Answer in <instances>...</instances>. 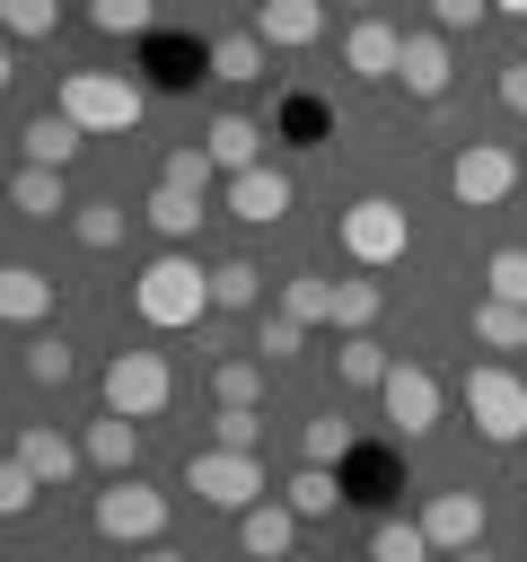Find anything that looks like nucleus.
<instances>
[{
    "label": "nucleus",
    "mask_w": 527,
    "mask_h": 562,
    "mask_svg": "<svg viewBox=\"0 0 527 562\" xmlns=\"http://www.w3.org/2000/svg\"><path fill=\"white\" fill-rule=\"evenodd\" d=\"M211 307H220V299H211V263H193V255H149L141 281H132V316L158 325V334H184V325H202Z\"/></svg>",
    "instance_id": "nucleus-1"
},
{
    "label": "nucleus",
    "mask_w": 527,
    "mask_h": 562,
    "mask_svg": "<svg viewBox=\"0 0 527 562\" xmlns=\"http://www.w3.org/2000/svg\"><path fill=\"white\" fill-rule=\"evenodd\" d=\"M53 105H61V114H70L88 140H114V132H132V123L149 114V97H141L123 70H61Z\"/></svg>",
    "instance_id": "nucleus-2"
},
{
    "label": "nucleus",
    "mask_w": 527,
    "mask_h": 562,
    "mask_svg": "<svg viewBox=\"0 0 527 562\" xmlns=\"http://www.w3.org/2000/svg\"><path fill=\"white\" fill-rule=\"evenodd\" d=\"M334 246H343L360 272H386V263H404V246H413V220H404V202H386V193H360V202H343V220H334Z\"/></svg>",
    "instance_id": "nucleus-3"
},
{
    "label": "nucleus",
    "mask_w": 527,
    "mask_h": 562,
    "mask_svg": "<svg viewBox=\"0 0 527 562\" xmlns=\"http://www.w3.org/2000/svg\"><path fill=\"white\" fill-rule=\"evenodd\" d=\"M184 492L211 501V509H228V518H246L255 501H272L264 492V457H246V448H193L184 457Z\"/></svg>",
    "instance_id": "nucleus-4"
},
{
    "label": "nucleus",
    "mask_w": 527,
    "mask_h": 562,
    "mask_svg": "<svg viewBox=\"0 0 527 562\" xmlns=\"http://www.w3.org/2000/svg\"><path fill=\"white\" fill-rule=\"evenodd\" d=\"M88 527H97L105 544H158V536H167V492L141 483V474H114V483L97 492Z\"/></svg>",
    "instance_id": "nucleus-5"
},
{
    "label": "nucleus",
    "mask_w": 527,
    "mask_h": 562,
    "mask_svg": "<svg viewBox=\"0 0 527 562\" xmlns=\"http://www.w3.org/2000/svg\"><path fill=\"white\" fill-rule=\"evenodd\" d=\"M466 422H474L492 448H518V439H527V378L501 369V360L466 369Z\"/></svg>",
    "instance_id": "nucleus-6"
},
{
    "label": "nucleus",
    "mask_w": 527,
    "mask_h": 562,
    "mask_svg": "<svg viewBox=\"0 0 527 562\" xmlns=\"http://www.w3.org/2000/svg\"><path fill=\"white\" fill-rule=\"evenodd\" d=\"M518 184H527V167H518L509 140H466V149L448 158V193H457L466 211H501Z\"/></svg>",
    "instance_id": "nucleus-7"
},
{
    "label": "nucleus",
    "mask_w": 527,
    "mask_h": 562,
    "mask_svg": "<svg viewBox=\"0 0 527 562\" xmlns=\"http://www.w3.org/2000/svg\"><path fill=\"white\" fill-rule=\"evenodd\" d=\"M167 395H176L167 351H114V360H105V413L149 422V413H167Z\"/></svg>",
    "instance_id": "nucleus-8"
},
{
    "label": "nucleus",
    "mask_w": 527,
    "mask_h": 562,
    "mask_svg": "<svg viewBox=\"0 0 527 562\" xmlns=\"http://www.w3.org/2000/svg\"><path fill=\"white\" fill-rule=\"evenodd\" d=\"M378 404H386V422H395L404 439L439 430V378H430L422 360H395V369H386V386H378Z\"/></svg>",
    "instance_id": "nucleus-9"
},
{
    "label": "nucleus",
    "mask_w": 527,
    "mask_h": 562,
    "mask_svg": "<svg viewBox=\"0 0 527 562\" xmlns=\"http://www.w3.org/2000/svg\"><path fill=\"white\" fill-rule=\"evenodd\" d=\"M343 70L351 79H395L404 70V35L369 9V18H351V35H343Z\"/></svg>",
    "instance_id": "nucleus-10"
},
{
    "label": "nucleus",
    "mask_w": 527,
    "mask_h": 562,
    "mask_svg": "<svg viewBox=\"0 0 527 562\" xmlns=\"http://www.w3.org/2000/svg\"><path fill=\"white\" fill-rule=\"evenodd\" d=\"M422 527H430L439 553L483 544V492H430V501H422Z\"/></svg>",
    "instance_id": "nucleus-11"
},
{
    "label": "nucleus",
    "mask_w": 527,
    "mask_h": 562,
    "mask_svg": "<svg viewBox=\"0 0 527 562\" xmlns=\"http://www.w3.org/2000/svg\"><path fill=\"white\" fill-rule=\"evenodd\" d=\"M290 544H299V509L290 501H255L237 518V553L246 562H290Z\"/></svg>",
    "instance_id": "nucleus-12"
},
{
    "label": "nucleus",
    "mask_w": 527,
    "mask_h": 562,
    "mask_svg": "<svg viewBox=\"0 0 527 562\" xmlns=\"http://www.w3.org/2000/svg\"><path fill=\"white\" fill-rule=\"evenodd\" d=\"M255 35L272 53H307L325 35V0H255Z\"/></svg>",
    "instance_id": "nucleus-13"
},
{
    "label": "nucleus",
    "mask_w": 527,
    "mask_h": 562,
    "mask_svg": "<svg viewBox=\"0 0 527 562\" xmlns=\"http://www.w3.org/2000/svg\"><path fill=\"white\" fill-rule=\"evenodd\" d=\"M281 211H290V176H281V167H246V176H228V220L272 228Z\"/></svg>",
    "instance_id": "nucleus-14"
},
{
    "label": "nucleus",
    "mask_w": 527,
    "mask_h": 562,
    "mask_svg": "<svg viewBox=\"0 0 527 562\" xmlns=\"http://www.w3.org/2000/svg\"><path fill=\"white\" fill-rule=\"evenodd\" d=\"M18 149H26V167H70V158L88 149V132H79V123H70L61 105H44V114H26Z\"/></svg>",
    "instance_id": "nucleus-15"
},
{
    "label": "nucleus",
    "mask_w": 527,
    "mask_h": 562,
    "mask_svg": "<svg viewBox=\"0 0 527 562\" xmlns=\"http://www.w3.org/2000/svg\"><path fill=\"white\" fill-rule=\"evenodd\" d=\"M404 97H422V105H439L448 97V79H457V61H448V44L439 35H404Z\"/></svg>",
    "instance_id": "nucleus-16"
},
{
    "label": "nucleus",
    "mask_w": 527,
    "mask_h": 562,
    "mask_svg": "<svg viewBox=\"0 0 527 562\" xmlns=\"http://www.w3.org/2000/svg\"><path fill=\"white\" fill-rule=\"evenodd\" d=\"M202 149L220 158V176H246V167H264V123L255 114H211Z\"/></svg>",
    "instance_id": "nucleus-17"
},
{
    "label": "nucleus",
    "mask_w": 527,
    "mask_h": 562,
    "mask_svg": "<svg viewBox=\"0 0 527 562\" xmlns=\"http://www.w3.org/2000/svg\"><path fill=\"white\" fill-rule=\"evenodd\" d=\"M9 457H26V465L44 474V492H53V483H70V474H79V457H88V439H61V430H44V422H26Z\"/></svg>",
    "instance_id": "nucleus-18"
},
{
    "label": "nucleus",
    "mask_w": 527,
    "mask_h": 562,
    "mask_svg": "<svg viewBox=\"0 0 527 562\" xmlns=\"http://www.w3.org/2000/svg\"><path fill=\"white\" fill-rule=\"evenodd\" d=\"M61 176H70V167H18V176H9V202H18L26 220H61V211H79Z\"/></svg>",
    "instance_id": "nucleus-19"
},
{
    "label": "nucleus",
    "mask_w": 527,
    "mask_h": 562,
    "mask_svg": "<svg viewBox=\"0 0 527 562\" xmlns=\"http://www.w3.org/2000/svg\"><path fill=\"white\" fill-rule=\"evenodd\" d=\"M0 316H9V325H44V316H53V272L9 263V272H0Z\"/></svg>",
    "instance_id": "nucleus-20"
},
{
    "label": "nucleus",
    "mask_w": 527,
    "mask_h": 562,
    "mask_svg": "<svg viewBox=\"0 0 527 562\" xmlns=\"http://www.w3.org/2000/svg\"><path fill=\"white\" fill-rule=\"evenodd\" d=\"M88 465H105V474H132V465H141V422H132V413H105V422H88Z\"/></svg>",
    "instance_id": "nucleus-21"
},
{
    "label": "nucleus",
    "mask_w": 527,
    "mask_h": 562,
    "mask_svg": "<svg viewBox=\"0 0 527 562\" xmlns=\"http://www.w3.org/2000/svg\"><path fill=\"white\" fill-rule=\"evenodd\" d=\"M474 342H483V351H527V307L483 290V299H474Z\"/></svg>",
    "instance_id": "nucleus-22"
},
{
    "label": "nucleus",
    "mask_w": 527,
    "mask_h": 562,
    "mask_svg": "<svg viewBox=\"0 0 527 562\" xmlns=\"http://www.w3.org/2000/svg\"><path fill=\"white\" fill-rule=\"evenodd\" d=\"M141 220H149L158 237H176V246H184V237H193V228H202L211 211H202V193H176V184H158V193L141 202Z\"/></svg>",
    "instance_id": "nucleus-23"
},
{
    "label": "nucleus",
    "mask_w": 527,
    "mask_h": 562,
    "mask_svg": "<svg viewBox=\"0 0 527 562\" xmlns=\"http://www.w3.org/2000/svg\"><path fill=\"white\" fill-rule=\"evenodd\" d=\"M211 299L237 307V316L264 307V263H255V255H220V263H211Z\"/></svg>",
    "instance_id": "nucleus-24"
},
{
    "label": "nucleus",
    "mask_w": 527,
    "mask_h": 562,
    "mask_svg": "<svg viewBox=\"0 0 527 562\" xmlns=\"http://www.w3.org/2000/svg\"><path fill=\"white\" fill-rule=\"evenodd\" d=\"M334 290H343V281H325V272H290L272 307H281V316H299V325H334Z\"/></svg>",
    "instance_id": "nucleus-25"
},
{
    "label": "nucleus",
    "mask_w": 527,
    "mask_h": 562,
    "mask_svg": "<svg viewBox=\"0 0 527 562\" xmlns=\"http://www.w3.org/2000/svg\"><path fill=\"white\" fill-rule=\"evenodd\" d=\"M439 544H430V527L422 518H378L369 527V562H430Z\"/></svg>",
    "instance_id": "nucleus-26"
},
{
    "label": "nucleus",
    "mask_w": 527,
    "mask_h": 562,
    "mask_svg": "<svg viewBox=\"0 0 527 562\" xmlns=\"http://www.w3.org/2000/svg\"><path fill=\"white\" fill-rule=\"evenodd\" d=\"M281 501H290L299 518H334V509H343V483H334V465H299V474L281 483Z\"/></svg>",
    "instance_id": "nucleus-27"
},
{
    "label": "nucleus",
    "mask_w": 527,
    "mask_h": 562,
    "mask_svg": "<svg viewBox=\"0 0 527 562\" xmlns=\"http://www.w3.org/2000/svg\"><path fill=\"white\" fill-rule=\"evenodd\" d=\"M264 53H272V44H264L255 26H237V35L211 44V79H264Z\"/></svg>",
    "instance_id": "nucleus-28"
},
{
    "label": "nucleus",
    "mask_w": 527,
    "mask_h": 562,
    "mask_svg": "<svg viewBox=\"0 0 527 562\" xmlns=\"http://www.w3.org/2000/svg\"><path fill=\"white\" fill-rule=\"evenodd\" d=\"M123 220H132L123 202H79V211H70V237H79L88 255H114V246H123Z\"/></svg>",
    "instance_id": "nucleus-29"
},
{
    "label": "nucleus",
    "mask_w": 527,
    "mask_h": 562,
    "mask_svg": "<svg viewBox=\"0 0 527 562\" xmlns=\"http://www.w3.org/2000/svg\"><path fill=\"white\" fill-rule=\"evenodd\" d=\"M386 369H395V360H386L369 334H343V351H334V378H343V386H369V395H378V386H386Z\"/></svg>",
    "instance_id": "nucleus-30"
},
{
    "label": "nucleus",
    "mask_w": 527,
    "mask_h": 562,
    "mask_svg": "<svg viewBox=\"0 0 527 562\" xmlns=\"http://www.w3.org/2000/svg\"><path fill=\"white\" fill-rule=\"evenodd\" d=\"M211 448H246V457H264V404H220V413H211Z\"/></svg>",
    "instance_id": "nucleus-31"
},
{
    "label": "nucleus",
    "mask_w": 527,
    "mask_h": 562,
    "mask_svg": "<svg viewBox=\"0 0 527 562\" xmlns=\"http://www.w3.org/2000/svg\"><path fill=\"white\" fill-rule=\"evenodd\" d=\"M211 176H220V158H211L202 140L167 149V167H158V184H176V193H211Z\"/></svg>",
    "instance_id": "nucleus-32"
},
{
    "label": "nucleus",
    "mask_w": 527,
    "mask_h": 562,
    "mask_svg": "<svg viewBox=\"0 0 527 562\" xmlns=\"http://www.w3.org/2000/svg\"><path fill=\"white\" fill-rule=\"evenodd\" d=\"M299 457H307V465H343V457H351V422H343V413H316V422L299 430Z\"/></svg>",
    "instance_id": "nucleus-33"
},
{
    "label": "nucleus",
    "mask_w": 527,
    "mask_h": 562,
    "mask_svg": "<svg viewBox=\"0 0 527 562\" xmlns=\"http://www.w3.org/2000/svg\"><path fill=\"white\" fill-rule=\"evenodd\" d=\"M88 26L97 35H149L158 26V0H88Z\"/></svg>",
    "instance_id": "nucleus-34"
},
{
    "label": "nucleus",
    "mask_w": 527,
    "mask_h": 562,
    "mask_svg": "<svg viewBox=\"0 0 527 562\" xmlns=\"http://www.w3.org/2000/svg\"><path fill=\"white\" fill-rule=\"evenodd\" d=\"M378 307H386V290H378V281H343V290H334V325H343V334H369V325H378Z\"/></svg>",
    "instance_id": "nucleus-35"
},
{
    "label": "nucleus",
    "mask_w": 527,
    "mask_h": 562,
    "mask_svg": "<svg viewBox=\"0 0 527 562\" xmlns=\"http://www.w3.org/2000/svg\"><path fill=\"white\" fill-rule=\"evenodd\" d=\"M211 395L220 404H264V360H220L211 369Z\"/></svg>",
    "instance_id": "nucleus-36"
},
{
    "label": "nucleus",
    "mask_w": 527,
    "mask_h": 562,
    "mask_svg": "<svg viewBox=\"0 0 527 562\" xmlns=\"http://www.w3.org/2000/svg\"><path fill=\"white\" fill-rule=\"evenodd\" d=\"M35 501H44V474H35L26 457H9V465H0V518H26Z\"/></svg>",
    "instance_id": "nucleus-37"
},
{
    "label": "nucleus",
    "mask_w": 527,
    "mask_h": 562,
    "mask_svg": "<svg viewBox=\"0 0 527 562\" xmlns=\"http://www.w3.org/2000/svg\"><path fill=\"white\" fill-rule=\"evenodd\" d=\"M483 290H492V299H518V307H527V246H501V255L483 263Z\"/></svg>",
    "instance_id": "nucleus-38"
},
{
    "label": "nucleus",
    "mask_w": 527,
    "mask_h": 562,
    "mask_svg": "<svg viewBox=\"0 0 527 562\" xmlns=\"http://www.w3.org/2000/svg\"><path fill=\"white\" fill-rule=\"evenodd\" d=\"M26 378H35V386H61V378H70V342H61V334H35V342H26Z\"/></svg>",
    "instance_id": "nucleus-39"
},
{
    "label": "nucleus",
    "mask_w": 527,
    "mask_h": 562,
    "mask_svg": "<svg viewBox=\"0 0 527 562\" xmlns=\"http://www.w3.org/2000/svg\"><path fill=\"white\" fill-rule=\"evenodd\" d=\"M0 18H9V35L26 44V35H53V26H61V0H0Z\"/></svg>",
    "instance_id": "nucleus-40"
},
{
    "label": "nucleus",
    "mask_w": 527,
    "mask_h": 562,
    "mask_svg": "<svg viewBox=\"0 0 527 562\" xmlns=\"http://www.w3.org/2000/svg\"><path fill=\"white\" fill-rule=\"evenodd\" d=\"M299 342H307V325H299V316H281V307H272V316H264V334H255V351H264V360H299Z\"/></svg>",
    "instance_id": "nucleus-41"
},
{
    "label": "nucleus",
    "mask_w": 527,
    "mask_h": 562,
    "mask_svg": "<svg viewBox=\"0 0 527 562\" xmlns=\"http://www.w3.org/2000/svg\"><path fill=\"white\" fill-rule=\"evenodd\" d=\"M430 18H439L448 35H466V26H483V18H492V0H430Z\"/></svg>",
    "instance_id": "nucleus-42"
},
{
    "label": "nucleus",
    "mask_w": 527,
    "mask_h": 562,
    "mask_svg": "<svg viewBox=\"0 0 527 562\" xmlns=\"http://www.w3.org/2000/svg\"><path fill=\"white\" fill-rule=\"evenodd\" d=\"M501 105L527 114V61H501Z\"/></svg>",
    "instance_id": "nucleus-43"
},
{
    "label": "nucleus",
    "mask_w": 527,
    "mask_h": 562,
    "mask_svg": "<svg viewBox=\"0 0 527 562\" xmlns=\"http://www.w3.org/2000/svg\"><path fill=\"white\" fill-rule=\"evenodd\" d=\"M448 562H492V544H466V553H448Z\"/></svg>",
    "instance_id": "nucleus-44"
},
{
    "label": "nucleus",
    "mask_w": 527,
    "mask_h": 562,
    "mask_svg": "<svg viewBox=\"0 0 527 562\" xmlns=\"http://www.w3.org/2000/svg\"><path fill=\"white\" fill-rule=\"evenodd\" d=\"M141 562H184V553H176V544H149V553H141Z\"/></svg>",
    "instance_id": "nucleus-45"
},
{
    "label": "nucleus",
    "mask_w": 527,
    "mask_h": 562,
    "mask_svg": "<svg viewBox=\"0 0 527 562\" xmlns=\"http://www.w3.org/2000/svg\"><path fill=\"white\" fill-rule=\"evenodd\" d=\"M492 9H501V18H527V0H492Z\"/></svg>",
    "instance_id": "nucleus-46"
},
{
    "label": "nucleus",
    "mask_w": 527,
    "mask_h": 562,
    "mask_svg": "<svg viewBox=\"0 0 527 562\" xmlns=\"http://www.w3.org/2000/svg\"><path fill=\"white\" fill-rule=\"evenodd\" d=\"M343 9H360V18H369V9H378V0H343Z\"/></svg>",
    "instance_id": "nucleus-47"
}]
</instances>
